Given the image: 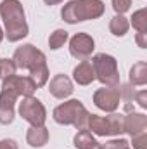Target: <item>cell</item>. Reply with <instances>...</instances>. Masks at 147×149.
Returning a JSON list of instances; mask_svg holds the SVG:
<instances>
[{
  "mask_svg": "<svg viewBox=\"0 0 147 149\" xmlns=\"http://www.w3.org/2000/svg\"><path fill=\"white\" fill-rule=\"evenodd\" d=\"M16 70L17 68H16V64H14L12 59H0V78L2 80L16 74Z\"/></svg>",
  "mask_w": 147,
  "mask_h": 149,
  "instance_id": "7402d4cb",
  "label": "cell"
},
{
  "mask_svg": "<svg viewBox=\"0 0 147 149\" xmlns=\"http://www.w3.org/2000/svg\"><path fill=\"white\" fill-rule=\"evenodd\" d=\"M128 30H130V21L121 14H116L109 21V31L114 37H125Z\"/></svg>",
  "mask_w": 147,
  "mask_h": 149,
  "instance_id": "d6986e66",
  "label": "cell"
},
{
  "mask_svg": "<svg viewBox=\"0 0 147 149\" xmlns=\"http://www.w3.org/2000/svg\"><path fill=\"white\" fill-rule=\"evenodd\" d=\"M17 94L7 87H2L0 90V123L2 125H10L14 121V104L17 101Z\"/></svg>",
  "mask_w": 147,
  "mask_h": 149,
  "instance_id": "30bf717a",
  "label": "cell"
},
{
  "mask_svg": "<svg viewBox=\"0 0 147 149\" xmlns=\"http://www.w3.org/2000/svg\"><path fill=\"white\" fill-rule=\"evenodd\" d=\"M126 149H130V148H126Z\"/></svg>",
  "mask_w": 147,
  "mask_h": 149,
  "instance_id": "4dcf8cb0",
  "label": "cell"
},
{
  "mask_svg": "<svg viewBox=\"0 0 147 149\" xmlns=\"http://www.w3.org/2000/svg\"><path fill=\"white\" fill-rule=\"evenodd\" d=\"M128 83L132 87H142L147 83V63L146 61H137L128 74Z\"/></svg>",
  "mask_w": 147,
  "mask_h": 149,
  "instance_id": "ac0fdd59",
  "label": "cell"
},
{
  "mask_svg": "<svg viewBox=\"0 0 147 149\" xmlns=\"http://www.w3.org/2000/svg\"><path fill=\"white\" fill-rule=\"evenodd\" d=\"M0 16L5 24L3 35L7 37L9 42H19L28 35V23H26L23 3L19 0H2Z\"/></svg>",
  "mask_w": 147,
  "mask_h": 149,
  "instance_id": "6da1fadb",
  "label": "cell"
},
{
  "mask_svg": "<svg viewBox=\"0 0 147 149\" xmlns=\"http://www.w3.org/2000/svg\"><path fill=\"white\" fill-rule=\"evenodd\" d=\"M135 42H137V45L140 49H146L147 47V31H139L135 35Z\"/></svg>",
  "mask_w": 147,
  "mask_h": 149,
  "instance_id": "4316f807",
  "label": "cell"
},
{
  "mask_svg": "<svg viewBox=\"0 0 147 149\" xmlns=\"http://www.w3.org/2000/svg\"><path fill=\"white\" fill-rule=\"evenodd\" d=\"M49 83V92L55 97V99H68L74 92L73 81L69 76L66 74H55Z\"/></svg>",
  "mask_w": 147,
  "mask_h": 149,
  "instance_id": "7c38bea8",
  "label": "cell"
},
{
  "mask_svg": "<svg viewBox=\"0 0 147 149\" xmlns=\"http://www.w3.org/2000/svg\"><path fill=\"white\" fill-rule=\"evenodd\" d=\"M94 49H95V42L88 33H76L69 40V52L73 57L80 61H85L87 57H90Z\"/></svg>",
  "mask_w": 147,
  "mask_h": 149,
  "instance_id": "9c48e42d",
  "label": "cell"
},
{
  "mask_svg": "<svg viewBox=\"0 0 147 149\" xmlns=\"http://www.w3.org/2000/svg\"><path fill=\"white\" fill-rule=\"evenodd\" d=\"M132 26L137 31H147V10L140 9L137 12H133L132 16Z\"/></svg>",
  "mask_w": 147,
  "mask_h": 149,
  "instance_id": "44dd1931",
  "label": "cell"
},
{
  "mask_svg": "<svg viewBox=\"0 0 147 149\" xmlns=\"http://www.w3.org/2000/svg\"><path fill=\"white\" fill-rule=\"evenodd\" d=\"M49 130L47 127H30L28 132H26V142L31 146V148H43L47 142H49Z\"/></svg>",
  "mask_w": 147,
  "mask_h": 149,
  "instance_id": "9a60e30c",
  "label": "cell"
},
{
  "mask_svg": "<svg viewBox=\"0 0 147 149\" xmlns=\"http://www.w3.org/2000/svg\"><path fill=\"white\" fill-rule=\"evenodd\" d=\"M43 57H45V54H43L42 50H38L35 45L24 43V45H21V47L16 49L12 61H14L16 68H19V70H28V71H30L38 61H42Z\"/></svg>",
  "mask_w": 147,
  "mask_h": 149,
  "instance_id": "ba28073f",
  "label": "cell"
},
{
  "mask_svg": "<svg viewBox=\"0 0 147 149\" xmlns=\"http://www.w3.org/2000/svg\"><path fill=\"white\" fill-rule=\"evenodd\" d=\"M146 139H147L146 132L133 135V137H132V144H133V149H147V148H146Z\"/></svg>",
  "mask_w": 147,
  "mask_h": 149,
  "instance_id": "d4e9b609",
  "label": "cell"
},
{
  "mask_svg": "<svg viewBox=\"0 0 147 149\" xmlns=\"http://www.w3.org/2000/svg\"><path fill=\"white\" fill-rule=\"evenodd\" d=\"M88 114L87 108L83 106L81 101L78 99H69V101H64L62 104H59L52 116H54V121L59 123V125H73L76 130H85L87 128V123H88Z\"/></svg>",
  "mask_w": 147,
  "mask_h": 149,
  "instance_id": "3957f363",
  "label": "cell"
},
{
  "mask_svg": "<svg viewBox=\"0 0 147 149\" xmlns=\"http://www.w3.org/2000/svg\"><path fill=\"white\" fill-rule=\"evenodd\" d=\"M102 148L104 149H126L130 148V144L125 139H112L109 142H106V146H102Z\"/></svg>",
  "mask_w": 147,
  "mask_h": 149,
  "instance_id": "cb8c5ba5",
  "label": "cell"
},
{
  "mask_svg": "<svg viewBox=\"0 0 147 149\" xmlns=\"http://www.w3.org/2000/svg\"><path fill=\"white\" fill-rule=\"evenodd\" d=\"M47 5H57V3H61V2H64V0H43Z\"/></svg>",
  "mask_w": 147,
  "mask_h": 149,
  "instance_id": "f1b7e54d",
  "label": "cell"
},
{
  "mask_svg": "<svg viewBox=\"0 0 147 149\" xmlns=\"http://www.w3.org/2000/svg\"><path fill=\"white\" fill-rule=\"evenodd\" d=\"M31 81L35 83L37 88H42L43 85H47L49 81V68H47V57H43L42 61H38L37 64L30 70V74Z\"/></svg>",
  "mask_w": 147,
  "mask_h": 149,
  "instance_id": "e0dca14e",
  "label": "cell"
},
{
  "mask_svg": "<svg viewBox=\"0 0 147 149\" xmlns=\"http://www.w3.org/2000/svg\"><path fill=\"white\" fill-rule=\"evenodd\" d=\"M87 130L90 134H94V135H99V137L125 134V114L116 113V111L109 113L107 116L88 114Z\"/></svg>",
  "mask_w": 147,
  "mask_h": 149,
  "instance_id": "277c9868",
  "label": "cell"
},
{
  "mask_svg": "<svg viewBox=\"0 0 147 149\" xmlns=\"http://www.w3.org/2000/svg\"><path fill=\"white\" fill-rule=\"evenodd\" d=\"M0 149H19V146L12 139H3V141H0Z\"/></svg>",
  "mask_w": 147,
  "mask_h": 149,
  "instance_id": "83f0119b",
  "label": "cell"
},
{
  "mask_svg": "<svg viewBox=\"0 0 147 149\" xmlns=\"http://www.w3.org/2000/svg\"><path fill=\"white\" fill-rule=\"evenodd\" d=\"M106 5L102 0H71L61 9V17L69 23L76 24L81 21L97 19L104 14Z\"/></svg>",
  "mask_w": 147,
  "mask_h": 149,
  "instance_id": "7a4b0ae2",
  "label": "cell"
},
{
  "mask_svg": "<svg viewBox=\"0 0 147 149\" xmlns=\"http://www.w3.org/2000/svg\"><path fill=\"white\" fill-rule=\"evenodd\" d=\"M68 31L66 30H55L54 33H50V37H49V47L52 49V50H57V49H61L66 42H68Z\"/></svg>",
  "mask_w": 147,
  "mask_h": 149,
  "instance_id": "ffe728a7",
  "label": "cell"
},
{
  "mask_svg": "<svg viewBox=\"0 0 147 149\" xmlns=\"http://www.w3.org/2000/svg\"><path fill=\"white\" fill-rule=\"evenodd\" d=\"M111 3H112V9H114V12L123 16L125 12H128V10H130L132 0H111Z\"/></svg>",
  "mask_w": 147,
  "mask_h": 149,
  "instance_id": "603a6c76",
  "label": "cell"
},
{
  "mask_svg": "<svg viewBox=\"0 0 147 149\" xmlns=\"http://www.w3.org/2000/svg\"><path fill=\"white\" fill-rule=\"evenodd\" d=\"M73 144L76 149H104L101 142L95 141L94 134H90L87 128L85 130H78L73 139Z\"/></svg>",
  "mask_w": 147,
  "mask_h": 149,
  "instance_id": "2e32d148",
  "label": "cell"
},
{
  "mask_svg": "<svg viewBox=\"0 0 147 149\" xmlns=\"http://www.w3.org/2000/svg\"><path fill=\"white\" fill-rule=\"evenodd\" d=\"M2 87H7L10 90H14L19 97H30L35 94L37 87L31 81L30 76H19V74H12L9 78H5L2 81Z\"/></svg>",
  "mask_w": 147,
  "mask_h": 149,
  "instance_id": "8fae6325",
  "label": "cell"
},
{
  "mask_svg": "<svg viewBox=\"0 0 147 149\" xmlns=\"http://www.w3.org/2000/svg\"><path fill=\"white\" fill-rule=\"evenodd\" d=\"M90 63H92L95 78L104 87H114V85L121 83V80H119V70H118V61L112 56L106 54V52L95 54Z\"/></svg>",
  "mask_w": 147,
  "mask_h": 149,
  "instance_id": "5b68a950",
  "label": "cell"
},
{
  "mask_svg": "<svg viewBox=\"0 0 147 149\" xmlns=\"http://www.w3.org/2000/svg\"><path fill=\"white\" fill-rule=\"evenodd\" d=\"M133 99H135V102H137L142 109H146L147 108V92L146 90H139V92H135V94H133Z\"/></svg>",
  "mask_w": 147,
  "mask_h": 149,
  "instance_id": "484cf974",
  "label": "cell"
},
{
  "mask_svg": "<svg viewBox=\"0 0 147 149\" xmlns=\"http://www.w3.org/2000/svg\"><path fill=\"white\" fill-rule=\"evenodd\" d=\"M19 114L31 127H43L45 120H47L45 106L42 104V101H38L37 97H33V95L23 97V101L19 102Z\"/></svg>",
  "mask_w": 147,
  "mask_h": 149,
  "instance_id": "8992f818",
  "label": "cell"
},
{
  "mask_svg": "<svg viewBox=\"0 0 147 149\" xmlns=\"http://www.w3.org/2000/svg\"><path fill=\"white\" fill-rule=\"evenodd\" d=\"M147 128V116L144 113H135L128 111V114H125V132L130 134L132 137L137 134L146 132Z\"/></svg>",
  "mask_w": 147,
  "mask_h": 149,
  "instance_id": "4fadbf2b",
  "label": "cell"
},
{
  "mask_svg": "<svg viewBox=\"0 0 147 149\" xmlns=\"http://www.w3.org/2000/svg\"><path fill=\"white\" fill-rule=\"evenodd\" d=\"M119 85L102 87V88L95 90V94H94V104L99 109H102V111H106V113H114L119 108V101H121V88H119Z\"/></svg>",
  "mask_w": 147,
  "mask_h": 149,
  "instance_id": "52a82bcc",
  "label": "cell"
},
{
  "mask_svg": "<svg viewBox=\"0 0 147 149\" xmlns=\"http://www.w3.org/2000/svg\"><path fill=\"white\" fill-rule=\"evenodd\" d=\"M3 40V30H2V26H0V42Z\"/></svg>",
  "mask_w": 147,
  "mask_h": 149,
  "instance_id": "f546056e",
  "label": "cell"
},
{
  "mask_svg": "<svg viewBox=\"0 0 147 149\" xmlns=\"http://www.w3.org/2000/svg\"><path fill=\"white\" fill-rule=\"evenodd\" d=\"M73 80L78 85H90L94 80H95V74H94V68H92V63L90 61H81L76 68L73 70Z\"/></svg>",
  "mask_w": 147,
  "mask_h": 149,
  "instance_id": "5bb4252c",
  "label": "cell"
}]
</instances>
